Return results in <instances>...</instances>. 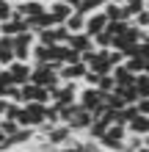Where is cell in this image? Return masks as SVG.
I'll return each instance as SVG.
<instances>
[{
  "mask_svg": "<svg viewBox=\"0 0 149 152\" xmlns=\"http://www.w3.org/2000/svg\"><path fill=\"white\" fill-rule=\"evenodd\" d=\"M105 28H108V17H105V11H94L86 17V33L94 39L97 33H102Z\"/></svg>",
  "mask_w": 149,
  "mask_h": 152,
  "instance_id": "8992f818",
  "label": "cell"
},
{
  "mask_svg": "<svg viewBox=\"0 0 149 152\" xmlns=\"http://www.w3.org/2000/svg\"><path fill=\"white\" fill-rule=\"evenodd\" d=\"M64 25H66V31H69V33H86V17H83V14H77V11H72V17H69Z\"/></svg>",
  "mask_w": 149,
  "mask_h": 152,
  "instance_id": "d6986e66",
  "label": "cell"
},
{
  "mask_svg": "<svg viewBox=\"0 0 149 152\" xmlns=\"http://www.w3.org/2000/svg\"><path fill=\"white\" fill-rule=\"evenodd\" d=\"M133 25H135V28H141V31H149V11H146V8H144L141 14L133 17Z\"/></svg>",
  "mask_w": 149,
  "mask_h": 152,
  "instance_id": "f1b7e54d",
  "label": "cell"
},
{
  "mask_svg": "<svg viewBox=\"0 0 149 152\" xmlns=\"http://www.w3.org/2000/svg\"><path fill=\"white\" fill-rule=\"evenodd\" d=\"M25 111L31 113V119H33L36 127L47 119V105H44V102H25Z\"/></svg>",
  "mask_w": 149,
  "mask_h": 152,
  "instance_id": "2e32d148",
  "label": "cell"
},
{
  "mask_svg": "<svg viewBox=\"0 0 149 152\" xmlns=\"http://www.w3.org/2000/svg\"><path fill=\"white\" fill-rule=\"evenodd\" d=\"M83 152H105L100 141H94V138H86L83 141Z\"/></svg>",
  "mask_w": 149,
  "mask_h": 152,
  "instance_id": "4dcf8cb0",
  "label": "cell"
},
{
  "mask_svg": "<svg viewBox=\"0 0 149 152\" xmlns=\"http://www.w3.org/2000/svg\"><path fill=\"white\" fill-rule=\"evenodd\" d=\"M11 3H14V6H17V3H25V0H11Z\"/></svg>",
  "mask_w": 149,
  "mask_h": 152,
  "instance_id": "ab89813d",
  "label": "cell"
},
{
  "mask_svg": "<svg viewBox=\"0 0 149 152\" xmlns=\"http://www.w3.org/2000/svg\"><path fill=\"white\" fill-rule=\"evenodd\" d=\"M94 47H97V50H110L113 47V36H110L108 31L97 33V36H94Z\"/></svg>",
  "mask_w": 149,
  "mask_h": 152,
  "instance_id": "603a6c76",
  "label": "cell"
},
{
  "mask_svg": "<svg viewBox=\"0 0 149 152\" xmlns=\"http://www.w3.org/2000/svg\"><path fill=\"white\" fill-rule=\"evenodd\" d=\"M47 11H50V17H52V20H55L58 25H64V22L69 20V17H72V11H75V8L69 6V3H61V0H52V3L47 6Z\"/></svg>",
  "mask_w": 149,
  "mask_h": 152,
  "instance_id": "30bf717a",
  "label": "cell"
},
{
  "mask_svg": "<svg viewBox=\"0 0 149 152\" xmlns=\"http://www.w3.org/2000/svg\"><path fill=\"white\" fill-rule=\"evenodd\" d=\"M108 61H110V66L124 64V53H119V50H108Z\"/></svg>",
  "mask_w": 149,
  "mask_h": 152,
  "instance_id": "1f68e13d",
  "label": "cell"
},
{
  "mask_svg": "<svg viewBox=\"0 0 149 152\" xmlns=\"http://www.w3.org/2000/svg\"><path fill=\"white\" fill-rule=\"evenodd\" d=\"M6 108H8V100H6V97H0V116H6Z\"/></svg>",
  "mask_w": 149,
  "mask_h": 152,
  "instance_id": "e575fe53",
  "label": "cell"
},
{
  "mask_svg": "<svg viewBox=\"0 0 149 152\" xmlns=\"http://www.w3.org/2000/svg\"><path fill=\"white\" fill-rule=\"evenodd\" d=\"M144 72H146V75H149V61H146V69H144Z\"/></svg>",
  "mask_w": 149,
  "mask_h": 152,
  "instance_id": "60d3db41",
  "label": "cell"
},
{
  "mask_svg": "<svg viewBox=\"0 0 149 152\" xmlns=\"http://www.w3.org/2000/svg\"><path fill=\"white\" fill-rule=\"evenodd\" d=\"M146 33H149V31H146Z\"/></svg>",
  "mask_w": 149,
  "mask_h": 152,
  "instance_id": "f6af8a7d",
  "label": "cell"
},
{
  "mask_svg": "<svg viewBox=\"0 0 149 152\" xmlns=\"http://www.w3.org/2000/svg\"><path fill=\"white\" fill-rule=\"evenodd\" d=\"M31 83H36V86H41V88H50V91H55V88L64 83V80H61V75H58L50 64H41V66H33Z\"/></svg>",
  "mask_w": 149,
  "mask_h": 152,
  "instance_id": "6da1fadb",
  "label": "cell"
},
{
  "mask_svg": "<svg viewBox=\"0 0 149 152\" xmlns=\"http://www.w3.org/2000/svg\"><path fill=\"white\" fill-rule=\"evenodd\" d=\"M86 72H89V66L80 61V64H66L58 75H61V80H64V83H69V80H72V83H77V80L86 77Z\"/></svg>",
  "mask_w": 149,
  "mask_h": 152,
  "instance_id": "9c48e42d",
  "label": "cell"
},
{
  "mask_svg": "<svg viewBox=\"0 0 149 152\" xmlns=\"http://www.w3.org/2000/svg\"><path fill=\"white\" fill-rule=\"evenodd\" d=\"M108 3H119V6H124V3H127V0H108Z\"/></svg>",
  "mask_w": 149,
  "mask_h": 152,
  "instance_id": "d590c367",
  "label": "cell"
},
{
  "mask_svg": "<svg viewBox=\"0 0 149 152\" xmlns=\"http://www.w3.org/2000/svg\"><path fill=\"white\" fill-rule=\"evenodd\" d=\"M102 102H105V94L100 91V88H94V86H86V88L77 91V105L86 108V111H94V108L102 105Z\"/></svg>",
  "mask_w": 149,
  "mask_h": 152,
  "instance_id": "3957f363",
  "label": "cell"
},
{
  "mask_svg": "<svg viewBox=\"0 0 149 152\" xmlns=\"http://www.w3.org/2000/svg\"><path fill=\"white\" fill-rule=\"evenodd\" d=\"M86 66H89L91 72H97V75H110L113 72V66H110V61H108V50H97V53H94V58Z\"/></svg>",
  "mask_w": 149,
  "mask_h": 152,
  "instance_id": "52a82bcc",
  "label": "cell"
},
{
  "mask_svg": "<svg viewBox=\"0 0 149 152\" xmlns=\"http://www.w3.org/2000/svg\"><path fill=\"white\" fill-rule=\"evenodd\" d=\"M105 11V17H108V22H116V20H124V22H130L127 17H124V6H119V3H108L102 8Z\"/></svg>",
  "mask_w": 149,
  "mask_h": 152,
  "instance_id": "ffe728a7",
  "label": "cell"
},
{
  "mask_svg": "<svg viewBox=\"0 0 149 152\" xmlns=\"http://www.w3.org/2000/svg\"><path fill=\"white\" fill-rule=\"evenodd\" d=\"M25 31H28V20H20V17L0 22V36H17V33H25Z\"/></svg>",
  "mask_w": 149,
  "mask_h": 152,
  "instance_id": "8fae6325",
  "label": "cell"
},
{
  "mask_svg": "<svg viewBox=\"0 0 149 152\" xmlns=\"http://www.w3.org/2000/svg\"><path fill=\"white\" fill-rule=\"evenodd\" d=\"M69 47L77 50V53H86V50H94V39L89 33H69Z\"/></svg>",
  "mask_w": 149,
  "mask_h": 152,
  "instance_id": "4fadbf2b",
  "label": "cell"
},
{
  "mask_svg": "<svg viewBox=\"0 0 149 152\" xmlns=\"http://www.w3.org/2000/svg\"><path fill=\"white\" fill-rule=\"evenodd\" d=\"M144 8H146V0H127V3H124V17L133 22V17L141 14Z\"/></svg>",
  "mask_w": 149,
  "mask_h": 152,
  "instance_id": "44dd1931",
  "label": "cell"
},
{
  "mask_svg": "<svg viewBox=\"0 0 149 152\" xmlns=\"http://www.w3.org/2000/svg\"><path fill=\"white\" fill-rule=\"evenodd\" d=\"M6 69L11 72V83H14V86L31 83V75H33V64H31V61H14V64L6 66Z\"/></svg>",
  "mask_w": 149,
  "mask_h": 152,
  "instance_id": "277c9868",
  "label": "cell"
},
{
  "mask_svg": "<svg viewBox=\"0 0 149 152\" xmlns=\"http://www.w3.org/2000/svg\"><path fill=\"white\" fill-rule=\"evenodd\" d=\"M135 152H149V149H146V147H141V149H135Z\"/></svg>",
  "mask_w": 149,
  "mask_h": 152,
  "instance_id": "f35d334b",
  "label": "cell"
},
{
  "mask_svg": "<svg viewBox=\"0 0 149 152\" xmlns=\"http://www.w3.org/2000/svg\"><path fill=\"white\" fill-rule=\"evenodd\" d=\"M41 3H47V6H50V3H52V0H41Z\"/></svg>",
  "mask_w": 149,
  "mask_h": 152,
  "instance_id": "7bdbcfd3",
  "label": "cell"
},
{
  "mask_svg": "<svg viewBox=\"0 0 149 152\" xmlns=\"http://www.w3.org/2000/svg\"><path fill=\"white\" fill-rule=\"evenodd\" d=\"M91 122H94L91 111H86V108H80V105H77L75 116H72V119H69V127H72V133H80V130H86V133H89Z\"/></svg>",
  "mask_w": 149,
  "mask_h": 152,
  "instance_id": "ba28073f",
  "label": "cell"
},
{
  "mask_svg": "<svg viewBox=\"0 0 149 152\" xmlns=\"http://www.w3.org/2000/svg\"><path fill=\"white\" fill-rule=\"evenodd\" d=\"M41 138H44L52 149H58V147H64L66 141L72 138V127H69V124H55V127H52L47 136H41Z\"/></svg>",
  "mask_w": 149,
  "mask_h": 152,
  "instance_id": "5b68a950",
  "label": "cell"
},
{
  "mask_svg": "<svg viewBox=\"0 0 149 152\" xmlns=\"http://www.w3.org/2000/svg\"><path fill=\"white\" fill-rule=\"evenodd\" d=\"M0 97H6V86H0Z\"/></svg>",
  "mask_w": 149,
  "mask_h": 152,
  "instance_id": "74e56055",
  "label": "cell"
},
{
  "mask_svg": "<svg viewBox=\"0 0 149 152\" xmlns=\"http://www.w3.org/2000/svg\"><path fill=\"white\" fill-rule=\"evenodd\" d=\"M0 130H3V133H6V136H8V138H11V136H14V133H17V130H20V124H17L14 119H6V116H0Z\"/></svg>",
  "mask_w": 149,
  "mask_h": 152,
  "instance_id": "4316f807",
  "label": "cell"
},
{
  "mask_svg": "<svg viewBox=\"0 0 149 152\" xmlns=\"http://www.w3.org/2000/svg\"><path fill=\"white\" fill-rule=\"evenodd\" d=\"M100 77H102V75H97V72H91V69H89V72H86V77H83V83H86V86H94V88H97Z\"/></svg>",
  "mask_w": 149,
  "mask_h": 152,
  "instance_id": "d6a6232c",
  "label": "cell"
},
{
  "mask_svg": "<svg viewBox=\"0 0 149 152\" xmlns=\"http://www.w3.org/2000/svg\"><path fill=\"white\" fill-rule=\"evenodd\" d=\"M146 11H149V0H146Z\"/></svg>",
  "mask_w": 149,
  "mask_h": 152,
  "instance_id": "ee69618b",
  "label": "cell"
},
{
  "mask_svg": "<svg viewBox=\"0 0 149 152\" xmlns=\"http://www.w3.org/2000/svg\"><path fill=\"white\" fill-rule=\"evenodd\" d=\"M14 17V3L11 0H0V22H8Z\"/></svg>",
  "mask_w": 149,
  "mask_h": 152,
  "instance_id": "484cf974",
  "label": "cell"
},
{
  "mask_svg": "<svg viewBox=\"0 0 149 152\" xmlns=\"http://www.w3.org/2000/svg\"><path fill=\"white\" fill-rule=\"evenodd\" d=\"M127 130L133 133V136H149V116H141V113H138L135 119L127 124Z\"/></svg>",
  "mask_w": 149,
  "mask_h": 152,
  "instance_id": "e0dca14e",
  "label": "cell"
},
{
  "mask_svg": "<svg viewBox=\"0 0 149 152\" xmlns=\"http://www.w3.org/2000/svg\"><path fill=\"white\" fill-rule=\"evenodd\" d=\"M124 66H127L133 75H141L144 69H146V61H144V58H138V56H133V58H124Z\"/></svg>",
  "mask_w": 149,
  "mask_h": 152,
  "instance_id": "7402d4cb",
  "label": "cell"
},
{
  "mask_svg": "<svg viewBox=\"0 0 149 152\" xmlns=\"http://www.w3.org/2000/svg\"><path fill=\"white\" fill-rule=\"evenodd\" d=\"M135 91L141 94V97H149V75L146 72L135 75Z\"/></svg>",
  "mask_w": 149,
  "mask_h": 152,
  "instance_id": "d4e9b609",
  "label": "cell"
},
{
  "mask_svg": "<svg viewBox=\"0 0 149 152\" xmlns=\"http://www.w3.org/2000/svg\"><path fill=\"white\" fill-rule=\"evenodd\" d=\"M33 138H36V127H20L8 141H11V147L17 149V147H28V144H33Z\"/></svg>",
  "mask_w": 149,
  "mask_h": 152,
  "instance_id": "5bb4252c",
  "label": "cell"
},
{
  "mask_svg": "<svg viewBox=\"0 0 149 152\" xmlns=\"http://www.w3.org/2000/svg\"><path fill=\"white\" fill-rule=\"evenodd\" d=\"M44 122H50V124H61V108H58L55 102L47 105V119H44Z\"/></svg>",
  "mask_w": 149,
  "mask_h": 152,
  "instance_id": "83f0119b",
  "label": "cell"
},
{
  "mask_svg": "<svg viewBox=\"0 0 149 152\" xmlns=\"http://www.w3.org/2000/svg\"><path fill=\"white\" fill-rule=\"evenodd\" d=\"M17 152H33V149H17Z\"/></svg>",
  "mask_w": 149,
  "mask_h": 152,
  "instance_id": "b9f144b4",
  "label": "cell"
},
{
  "mask_svg": "<svg viewBox=\"0 0 149 152\" xmlns=\"http://www.w3.org/2000/svg\"><path fill=\"white\" fill-rule=\"evenodd\" d=\"M14 64V39L11 36H0V69Z\"/></svg>",
  "mask_w": 149,
  "mask_h": 152,
  "instance_id": "7c38bea8",
  "label": "cell"
},
{
  "mask_svg": "<svg viewBox=\"0 0 149 152\" xmlns=\"http://www.w3.org/2000/svg\"><path fill=\"white\" fill-rule=\"evenodd\" d=\"M31 58H33V66H41V64H47L50 61V47L47 44H33V50H31Z\"/></svg>",
  "mask_w": 149,
  "mask_h": 152,
  "instance_id": "ac0fdd59",
  "label": "cell"
},
{
  "mask_svg": "<svg viewBox=\"0 0 149 152\" xmlns=\"http://www.w3.org/2000/svg\"><path fill=\"white\" fill-rule=\"evenodd\" d=\"M144 147H146V149H149V136H144Z\"/></svg>",
  "mask_w": 149,
  "mask_h": 152,
  "instance_id": "8d00e7d4",
  "label": "cell"
},
{
  "mask_svg": "<svg viewBox=\"0 0 149 152\" xmlns=\"http://www.w3.org/2000/svg\"><path fill=\"white\" fill-rule=\"evenodd\" d=\"M17 124H20V127H36V124H33V119H31V113L25 111V105L20 108V113H17Z\"/></svg>",
  "mask_w": 149,
  "mask_h": 152,
  "instance_id": "f546056e",
  "label": "cell"
},
{
  "mask_svg": "<svg viewBox=\"0 0 149 152\" xmlns=\"http://www.w3.org/2000/svg\"><path fill=\"white\" fill-rule=\"evenodd\" d=\"M135 105H138V113H141V116H149V97H141Z\"/></svg>",
  "mask_w": 149,
  "mask_h": 152,
  "instance_id": "836d02e7",
  "label": "cell"
},
{
  "mask_svg": "<svg viewBox=\"0 0 149 152\" xmlns=\"http://www.w3.org/2000/svg\"><path fill=\"white\" fill-rule=\"evenodd\" d=\"M97 88L102 94H113V88H116V80H113V72L110 75H102L100 77V83H97Z\"/></svg>",
  "mask_w": 149,
  "mask_h": 152,
  "instance_id": "cb8c5ba5",
  "label": "cell"
},
{
  "mask_svg": "<svg viewBox=\"0 0 149 152\" xmlns=\"http://www.w3.org/2000/svg\"><path fill=\"white\" fill-rule=\"evenodd\" d=\"M52 102L58 105V108H66V105H75L77 102V83H61L55 91H52Z\"/></svg>",
  "mask_w": 149,
  "mask_h": 152,
  "instance_id": "7a4b0ae2",
  "label": "cell"
},
{
  "mask_svg": "<svg viewBox=\"0 0 149 152\" xmlns=\"http://www.w3.org/2000/svg\"><path fill=\"white\" fill-rule=\"evenodd\" d=\"M113 80H116V86H121V88H127V86H135V75L130 72V69H127L124 64L113 66Z\"/></svg>",
  "mask_w": 149,
  "mask_h": 152,
  "instance_id": "9a60e30c",
  "label": "cell"
}]
</instances>
